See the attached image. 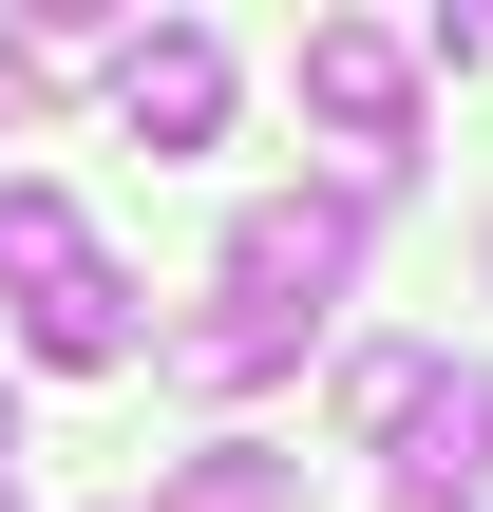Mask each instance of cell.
<instances>
[{
  "label": "cell",
  "instance_id": "1",
  "mask_svg": "<svg viewBox=\"0 0 493 512\" xmlns=\"http://www.w3.org/2000/svg\"><path fill=\"white\" fill-rule=\"evenodd\" d=\"M361 209H380V190H266V209L228 228V323L304 342V323L361 285Z\"/></svg>",
  "mask_w": 493,
  "mask_h": 512
},
{
  "label": "cell",
  "instance_id": "2",
  "mask_svg": "<svg viewBox=\"0 0 493 512\" xmlns=\"http://www.w3.org/2000/svg\"><path fill=\"white\" fill-rule=\"evenodd\" d=\"M304 114L342 133V190H399V152H418V19H304Z\"/></svg>",
  "mask_w": 493,
  "mask_h": 512
},
{
  "label": "cell",
  "instance_id": "3",
  "mask_svg": "<svg viewBox=\"0 0 493 512\" xmlns=\"http://www.w3.org/2000/svg\"><path fill=\"white\" fill-rule=\"evenodd\" d=\"M114 114H133L152 152H209V133H228V38H209V19H152V38L114 57Z\"/></svg>",
  "mask_w": 493,
  "mask_h": 512
},
{
  "label": "cell",
  "instance_id": "4",
  "mask_svg": "<svg viewBox=\"0 0 493 512\" xmlns=\"http://www.w3.org/2000/svg\"><path fill=\"white\" fill-rule=\"evenodd\" d=\"M380 456H399V494H475L493 475V361H418V399L380 418Z\"/></svg>",
  "mask_w": 493,
  "mask_h": 512
},
{
  "label": "cell",
  "instance_id": "5",
  "mask_svg": "<svg viewBox=\"0 0 493 512\" xmlns=\"http://www.w3.org/2000/svg\"><path fill=\"white\" fill-rule=\"evenodd\" d=\"M152 342V304H133V266H57L38 304H19V361H57V380H114Z\"/></svg>",
  "mask_w": 493,
  "mask_h": 512
},
{
  "label": "cell",
  "instance_id": "6",
  "mask_svg": "<svg viewBox=\"0 0 493 512\" xmlns=\"http://www.w3.org/2000/svg\"><path fill=\"white\" fill-rule=\"evenodd\" d=\"M57 266H95V247H76V190H57V171H0V285L38 304Z\"/></svg>",
  "mask_w": 493,
  "mask_h": 512
},
{
  "label": "cell",
  "instance_id": "7",
  "mask_svg": "<svg viewBox=\"0 0 493 512\" xmlns=\"http://www.w3.org/2000/svg\"><path fill=\"white\" fill-rule=\"evenodd\" d=\"M152 512H304V456H247V437H228V456H171Z\"/></svg>",
  "mask_w": 493,
  "mask_h": 512
},
{
  "label": "cell",
  "instance_id": "8",
  "mask_svg": "<svg viewBox=\"0 0 493 512\" xmlns=\"http://www.w3.org/2000/svg\"><path fill=\"white\" fill-rule=\"evenodd\" d=\"M418 361H437V342H361V361H342V437H380V418L418 399Z\"/></svg>",
  "mask_w": 493,
  "mask_h": 512
},
{
  "label": "cell",
  "instance_id": "9",
  "mask_svg": "<svg viewBox=\"0 0 493 512\" xmlns=\"http://www.w3.org/2000/svg\"><path fill=\"white\" fill-rule=\"evenodd\" d=\"M0 456H19V399H0Z\"/></svg>",
  "mask_w": 493,
  "mask_h": 512
},
{
  "label": "cell",
  "instance_id": "10",
  "mask_svg": "<svg viewBox=\"0 0 493 512\" xmlns=\"http://www.w3.org/2000/svg\"><path fill=\"white\" fill-rule=\"evenodd\" d=\"M399 512H456V494H399Z\"/></svg>",
  "mask_w": 493,
  "mask_h": 512
},
{
  "label": "cell",
  "instance_id": "11",
  "mask_svg": "<svg viewBox=\"0 0 493 512\" xmlns=\"http://www.w3.org/2000/svg\"><path fill=\"white\" fill-rule=\"evenodd\" d=\"M0 512H19V494H0Z\"/></svg>",
  "mask_w": 493,
  "mask_h": 512
}]
</instances>
